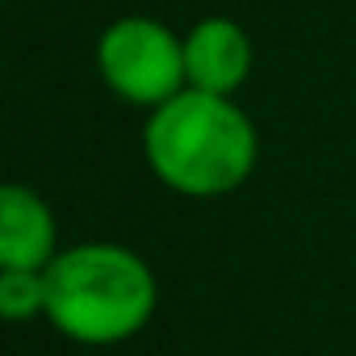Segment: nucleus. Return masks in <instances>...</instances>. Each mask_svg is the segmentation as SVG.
<instances>
[{
    "mask_svg": "<svg viewBox=\"0 0 356 356\" xmlns=\"http://www.w3.org/2000/svg\"><path fill=\"white\" fill-rule=\"evenodd\" d=\"M143 155L155 181L172 193L222 197L252 176L260 138L235 97L181 88L163 105L147 109Z\"/></svg>",
    "mask_w": 356,
    "mask_h": 356,
    "instance_id": "nucleus-1",
    "label": "nucleus"
},
{
    "mask_svg": "<svg viewBox=\"0 0 356 356\" xmlns=\"http://www.w3.org/2000/svg\"><path fill=\"white\" fill-rule=\"evenodd\" d=\"M159 302L151 264L122 243H72L47 264V323L84 348L134 339Z\"/></svg>",
    "mask_w": 356,
    "mask_h": 356,
    "instance_id": "nucleus-2",
    "label": "nucleus"
},
{
    "mask_svg": "<svg viewBox=\"0 0 356 356\" xmlns=\"http://www.w3.org/2000/svg\"><path fill=\"white\" fill-rule=\"evenodd\" d=\"M97 72L118 101L155 109L189 88L185 38L155 17H118L97 42Z\"/></svg>",
    "mask_w": 356,
    "mask_h": 356,
    "instance_id": "nucleus-3",
    "label": "nucleus"
},
{
    "mask_svg": "<svg viewBox=\"0 0 356 356\" xmlns=\"http://www.w3.org/2000/svg\"><path fill=\"white\" fill-rule=\"evenodd\" d=\"M185 76L189 88L235 97L252 76V38L231 17H202L185 34Z\"/></svg>",
    "mask_w": 356,
    "mask_h": 356,
    "instance_id": "nucleus-4",
    "label": "nucleus"
},
{
    "mask_svg": "<svg viewBox=\"0 0 356 356\" xmlns=\"http://www.w3.org/2000/svg\"><path fill=\"white\" fill-rule=\"evenodd\" d=\"M59 256V227L51 206L26 189H0V268H47Z\"/></svg>",
    "mask_w": 356,
    "mask_h": 356,
    "instance_id": "nucleus-5",
    "label": "nucleus"
},
{
    "mask_svg": "<svg viewBox=\"0 0 356 356\" xmlns=\"http://www.w3.org/2000/svg\"><path fill=\"white\" fill-rule=\"evenodd\" d=\"M0 314L9 323L47 314V268H0Z\"/></svg>",
    "mask_w": 356,
    "mask_h": 356,
    "instance_id": "nucleus-6",
    "label": "nucleus"
}]
</instances>
